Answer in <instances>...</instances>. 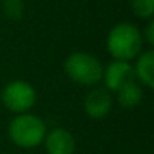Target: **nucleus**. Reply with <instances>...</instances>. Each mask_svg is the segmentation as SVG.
<instances>
[{
  "label": "nucleus",
  "instance_id": "f257e3e1",
  "mask_svg": "<svg viewBox=\"0 0 154 154\" xmlns=\"http://www.w3.org/2000/svg\"><path fill=\"white\" fill-rule=\"evenodd\" d=\"M140 32L130 23H118L107 35V50L115 60H131L140 53Z\"/></svg>",
  "mask_w": 154,
  "mask_h": 154
},
{
  "label": "nucleus",
  "instance_id": "9b49d317",
  "mask_svg": "<svg viewBox=\"0 0 154 154\" xmlns=\"http://www.w3.org/2000/svg\"><path fill=\"white\" fill-rule=\"evenodd\" d=\"M131 9L139 18H151L154 14V0H131Z\"/></svg>",
  "mask_w": 154,
  "mask_h": 154
},
{
  "label": "nucleus",
  "instance_id": "7ed1b4c3",
  "mask_svg": "<svg viewBox=\"0 0 154 154\" xmlns=\"http://www.w3.org/2000/svg\"><path fill=\"white\" fill-rule=\"evenodd\" d=\"M9 137L21 148L38 146L45 137V124L36 115L20 113L9 124Z\"/></svg>",
  "mask_w": 154,
  "mask_h": 154
},
{
  "label": "nucleus",
  "instance_id": "39448f33",
  "mask_svg": "<svg viewBox=\"0 0 154 154\" xmlns=\"http://www.w3.org/2000/svg\"><path fill=\"white\" fill-rule=\"evenodd\" d=\"M104 83L110 91H119L122 86L134 82V69L128 60H113L104 71Z\"/></svg>",
  "mask_w": 154,
  "mask_h": 154
},
{
  "label": "nucleus",
  "instance_id": "9d476101",
  "mask_svg": "<svg viewBox=\"0 0 154 154\" xmlns=\"http://www.w3.org/2000/svg\"><path fill=\"white\" fill-rule=\"evenodd\" d=\"M2 9L9 20L17 21L24 14V3L23 0H2Z\"/></svg>",
  "mask_w": 154,
  "mask_h": 154
},
{
  "label": "nucleus",
  "instance_id": "1a4fd4ad",
  "mask_svg": "<svg viewBox=\"0 0 154 154\" xmlns=\"http://www.w3.org/2000/svg\"><path fill=\"white\" fill-rule=\"evenodd\" d=\"M116 92H118V103L124 109H133L142 100V89L136 82H131V83L122 86Z\"/></svg>",
  "mask_w": 154,
  "mask_h": 154
},
{
  "label": "nucleus",
  "instance_id": "423d86ee",
  "mask_svg": "<svg viewBox=\"0 0 154 154\" xmlns=\"http://www.w3.org/2000/svg\"><path fill=\"white\" fill-rule=\"evenodd\" d=\"M48 154H74L75 142L69 131L65 128H54L48 131L42 140Z\"/></svg>",
  "mask_w": 154,
  "mask_h": 154
},
{
  "label": "nucleus",
  "instance_id": "6e6552de",
  "mask_svg": "<svg viewBox=\"0 0 154 154\" xmlns=\"http://www.w3.org/2000/svg\"><path fill=\"white\" fill-rule=\"evenodd\" d=\"M152 68H154V53L151 50L140 53L139 59L136 62V66L133 68L134 77H137V79L148 88L154 86V69Z\"/></svg>",
  "mask_w": 154,
  "mask_h": 154
},
{
  "label": "nucleus",
  "instance_id": "0eeeda50",
  "mask_svg": "<svg viewBox=\"0 0 154 154\" xmlns=\"http://www.w3.org/2000/svg\"><path fill=\"white\" fill-rule=\"evenodd\" d=\"M110 109H112V97L106 89L98 88L88 92L85 98V110L91 118L94 119L104 118L110 112Z\"/></svg>",
  "mask_w": 154,
  "mask_h": 154
},
{
  "label": "nucleus",
  "instance_id": "f8f14e48",
  "mask_svg": "<svg viewBox=\"0 0 154 154\" xmlns=\"http://www.w3.org/2000/svg\"><path fill=\"white\" fill-rule=\"evenodd\" d=\"M145 39L148 44H154V21H149L145 27Z\"/></svg>",
  "mask_w": 154,
  "mask_h": 154
},
{
  "label": "nucleus",
  "instance_id": "f03ea898",
  "mask_svg": "<svg viewBox=\"0 0 154 154\" xmlns=\"http://www.w3.org/2000/svg\"><path fill=\"white\" fill-rule=\"evenodd\" d=\"M63 68L72 82L83 86H91L98 83L103 79V71H104L101 62L94 54L83 51L69 54L65 60Z\"/></svg>",
  "mask_w": 154,
  "mask_h": 154
},
{
  "label": "nucleus",
  "instance_id": "20e7f679",
  "mask_svg": "<svg viewBox=\"0 0 154 154\" xmlns=\"http://www.w3.org/2000/svg\"><path fill=\"white\" fill-rule=\"evenodd\" d=\"M2 101L8 110L15 113H24L35 104L36 94L27 82L14 80L3 88Z\"/></svg>",
  "mask_w": 154,
  "mask_h": 154
}]
</instances>
